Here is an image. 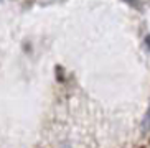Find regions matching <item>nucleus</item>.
<instances>
[{
	"label": "nucleus",
	"instance_id": "obj_1",
	"mask_svg": "<svg viewBox=\"0 0 150 148\" xmlns=\"http://www.w3.org/2000/svg\"><path fill=\"white\" fill-rule=\"evenodd\" d=\"M142 130L150 132V105H149V109H147L145 115H144V118H142Z\"/></svg>",
	"mask_w": 150,
	"mask_h": 148
},
{
	"label": "nucleus",
	"instance_id": "obj_2",
	"mask_svg": "<svg viewBox=\"0 0 150 148\" xmlns=\"http://www.w3.org/2000/svg\"><path fill=\"white\" fill-rule=\"evenodd\" d=\"M145 44H147V48L150 49V35H147V36H145Z\"/></svg>",
	"mask_w": 150,
	"mask_h": 148
}]
</instances>
